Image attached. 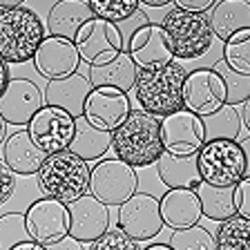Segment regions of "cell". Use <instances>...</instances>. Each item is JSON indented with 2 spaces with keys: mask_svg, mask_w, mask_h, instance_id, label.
I'll return each instance as SVG.
<instances>
[{
  "mask_svg": "<svg viewBox=\"0 0 250 250\" xmlns=\"http://www.w3.org/2000/svg\"><path fill=\"white\" fill-rule=\"evenodd\" d=\"M92 89L94 87L87 76L74 72V74H69V76L47 81L42 99H45V105L61 107V109H65L67 114H72L74 119H81L85 112V101H87Z\"/></svg>",
  "mask_w": 250,
  "mask_h": 250,
  "instance_id": "d6986e66",
  "label": "cell"
},
{
  "mask_svg": "<svg viewBox=\"0 0 250 250\" xmlns=\"http://www.w3.org/2000/svg\"><path fill=\"white\" fill-rule=\"evenodd\" d=\"M7 121L0 116V143H5V139H7Z\"/></svg>",
  "mask_w": 250,
  "mask_h": 250,
  "instance_id": "bcb514c9",
  "label": "cell"
},
{
  "mask_svg": "<svg viewBox=\"0 0 250 250\" xmlns=\"http://www.w3.org/2000/svg\"><path fill=\"white\" fill-rule=\"evenodd\" d=\"M45 248H47V250H85V246H83V241L74 239L72 234H65L62 239L54 241V244L45 246Z\"/></svg>",
  "mask_w": 250,
  "mask_h": 250,
  "instance_id": "f35d334b",
  "label": "cell"
},
{
  "mask_svg": "<svg viewBox=\"0 0 250 250\" xmlns=\"http://www.w3.org/2000/svg\"><path fill=\"white\" fill-rule=\"evenodd\" d=\"M112 147V132L92 125L85 116L76 119V132L69 143V152L81 156L83 161H99Z\"/></svg>",
  "mask_w": 250,
  "mask_h": 250,
  "instance_id": "484cf974",
  "label": "cell"
},
{
  "mask_svg": "<svg viewBox=\"0 0 250 250\" xmlns=\"http://www.w3.org/2000/svg\"><path fill=\"white\" fill-rule=\"evenodd\" d=\"M194 192H197L199 203H201L203 217L221 224V221L237 214V210H234V186L219 188L212 186V183L201 181L194 188Z\"/></svg>",
  "mask_w": 250,
  "mask_h": 250,
  "instance_id": "4316f807",
  "label": "cell"
},
{
  "mask_svg": "<svg viewBox=\"0 0 250 250\" xmlns=\"http://www.w3.org/2000/svg\"><path fill=\"white\" fill-rule=\"evenodd\" d=\"M197 166L201 181L219 188L237 186L246 177V156L237 141L212 139L197 152Z\"/></svg>",
  "mask_w": 250,
  "mask_h": 250,
  "instance_id": "8992f818",
  "label": "cell"
},
{
  "mask_svg": "<svg viewBox=\"0 0 250 250\" xmlns=\"http://www.w3.org/2000/svg\"><path fill=\"white\" fill-rule=\"evenodd\" d=\"M67 208H69V234L74 239L83 241V244H92L103 232L109 230V206L99 201L94 194L87 192L85 197L67 203Z\"/></svg>",
  "mask_w": 250,
  "mask_h": 250,
  "instance_id": "9a60e30c",
  "label": "cell"
},
{
  "mask_svg": "<svg viewBox=\"0 0 250 250\" xmlns=\"http://www.w3.org/2000/svg\"><path fill=\"white\" fill-rule=\"evenodd\" d=\"M154 166H156V174H159L163 186H167V190H174V188L194 190L201 183L197 154L177 156V154H170V152H163Z\"/></svg>",
  "mask_w": 250,
  "mask_h": 250,
  "instance_id": "cb8c5ba5",
  "label": "cell"
},
{
  "mask_svg": "<svg viewBox=\"0 0 250 250\" xmlns=\"http://www.w3.org/2000/svg\"><path fill=\"white\" fill-rule=\"evenodd\" d=\"M217 250H250V219L239 214L221 221L214 234Z\"/></svg>",
  "mask_w": 250,
  "mask_h": 250,
  "instance_id": "f1b7e54d",
  "label": "cell"
},
{
  "mask_svg": "<svg viewBox=\"0 0 250 250\" xmlns=\"http://www.w3.org/2000/svg\"><path fill=\"white\" fill-rule=\"evenodd\" d=\"M2 159L16 174L31 177V174H38L47 159V152L36 146V141L31 139L27 127H18L2 143Z\"/></svg>",
  "mask_w": 250,
  "mask_h": 250,
  "instance_id": "ffe728a7",
  "label": "cell"
},
{
  "mask_svg": "<svg viewBox=\"0 0 250 250\" xmlns=\"http://www.w3.org/2000/svg\"><path fill=\"white\" fill-rule=\"evenodd\" d=\"M141 2L147 7H166L167 2H172V0H141Z\"/></svg>",
  "mask_w": 250,
  "mask_h": 250,
  "instance_id": "f6af8a7d",
  "label": "cell"
},
{
  "mask_svg": "<svg viewBox=\"0 0 250 250\" xmlns=\"http://www.w3.org/2000/svg\"><path fill=\"white\" fill-rule=\"evenodd\" d=\"M161 217L163 224L172 230H183L190 226H197L199 219L203 217L201 203L194 190H186V188H174L167 190L161 199Z\"/></svg>",
  "mask_w": 250,
  "mask_h": 250,
  "instance_id": "44dd1931",
  "label": "cell"
},
{
  "mask_svg": "<svg viewBox=\"0 0 250 250\" xmlns=\"http://www.w3.org/2000/svg\"><path fill=\"white\" fill-rule=\"evenodd\" d=\"M172 250H217L214 237L203 226H190L183 230H174L170 237Z\"/></svg>",
  "mask_w": 250,
  "mask_h": 250,
  "instance_id": "d6a6232c",
  "label": "cell"
},
{
  "mask_svg": "<svg viewBox=\"0 0 250 250\" xmlns=\"http://www.w3.org/2000/svg\"><path fill=\"white\" fill-rule=\"evenodd\" d=\"M221 61L239 74H250V29H241L224 42Z\"/></svg>",
  "mask_w": 250,
  "mask_h": 250,
  "instance_id": "4dcf8cb0",
  "label": "cell"
},
{
  "mask_svg": "<svg viewBox=\"0 0 250 250\" xmlns=\"http://www.w3.org/2000/svg\"><path fill=\"white\" fill-rule=\"evenodd\" d=\"M27 230L36 244L49 246L69 234V208L67 203L52 197L36 199L25 212Z\"/></svg>",
  "mask_w": 250,
  "mask_h": 250,
  "instance_id": "7c38bea8",
  "label": "cell"
},
{
  "mask_svg": "<svg viewBox=\"0 0 250 250\" xmlns=\"http://www.w3.org/2000/svg\"><path fill=\"white\" fill-rule=\"evenodd\" d=\"M132 112L127 94L114 87H94L85 101L83 116L101 130L114 132Z\"/></svg>",
  "mask_w": 250,
  "mask_h": 250,
  "instance_id": "2e32d148",
  "label": "cell"
},
{
  "mask_svg": "<svg viewBox=\"0 0 250 250\" xmlns=\"http://www.w3.org/2000/svg\"><path fill=\"white\" fill-rule=\"evenodd\" d=\"M234 210L244 219H250V177H244L234 186Z\"/></svg>",
  "mask_w": 250,
  "mask_h": 250,
  "instance_id": "d590c367",
  "label": "cell"
},
{
  "mask_svg": "<svg viewBox=\"0 0 250 250\" xmlns=\"http://www.w3.org/2000/svg\"><path fill=\"white\" fill-rule=\"evenodd\" d=\"M188 69L179 61H170L163 65L139 67L134 83L136 103L143 112L163 119V116L183 107V81Z\"/></svg>",
  "mask_w": 250,
  "mask_h": 250,
  "instance_id": "7a4b0ae2",
  "label": "cell"
},
{
  "mask_svg": "<svg viewBox=\"0 0 250 250\" xmlns=\"http://www.w3.org/2000/svg\"><path fill=\"white\" fill-rule=\"evenodd\" d=\"M226 105V85L212 67H197L183 81V107L197 116L214 114Z\"/></svg>",
  "mask_w": 250,
  "mask_h": 250,
  "instance_id": "30bf717a",
  "label": "cell"
},
{
  "mask_svg": "<svg viewBox=\"0 0 250 250\" xmlns=\"http://www.w3.org/2000/svg\"><path fill=\"white\" fill-rule=\"evenodd\" d=\"M161 139H163L166 152H170V154H177V156L197 154L199 147L206 143V132H203L201 116L192 114L186 107L163 116Z\"/></svg>",
  "mask_w": 250,
  "mask_h": 250,
  "instance_id": "4fadbf2b",
  "label": "cell"
},
{
  "mask_svg": "<svg viewBox=\"0 0 250 250\" xmlns=\"http://www.w3.org/2000/svg\"><path fill=\"white\" fill-rule=\"evenodd\" d=\"M161 201L147 192H134L119 206V228L136 241H150L163 228Z\"/></svg>",
  "mask_w": 250,
  "mask_h": 250,
  "instance_id": "9c48e42d",
  "label": "cell"
},
{
  "mask_svg": "<svg viewBox=\"0 0 250 250\" xmlns=\"http://www.w3.org/2000/svg\"><path fill=\"white\" fill-rule=\"evenodd\" d=\"M203 132L206 141L212 139H230L234 141L241 132V114L237 112L234 105H224V107L214 112V114L203 116Z\"/></svg>",
  "mask_w": 250,
  "mask_h": 250,
  "instance_id": "83f0119b",
  "label": "cell"
},
{
  "mask_svg": "<svg viewBox=\"0 0 250 250\" xmlns=\"http://www.w3.org/2000/svg\"><path fill=\"white\" fill-rule=\"evenodd\" d=\"M136 74H139V65L132 61L127 49H123L112 61L89 65V83L92 87H114L127 94L130 89H134Z\"/></svg>",
  "mask_w": 250,
  "mask_h": 250,
  "instance_id": "603a6c76",
  "label": "cell"
},
{
  "mask_svg": "<svg viewBox=\"0 0 250 250\" xmlns=\"http://www.w3.org/2000/svg\"><path fill=\"white\" fill-rule=\"evenodd\" d=\"M212 69L221 76L226 85V105H244L250 99V74H239L230 69L224 61H217Z\"/></svg>",
  "mask_w": 250,
  "mask_h": 250,
  "instance_id": "f546056e",
  "label": "cell"
},
{
  "mask_svg": "<svg viewBox=\"0 0 250 250\" xmlns=\"http://www.w3.org/2000/svg\"><path fill=\"white\" fill-rule=\"evenodd\" d=\"M81 61L87 65H101L112 58H116L125 49L123 34L114 22H107L103 18H92L78 29L74 38Z\"/></svg>",
  "mask_w": 250,
  "mask_h": 250,
  "instance_id": "ba28073f",
  "label": "cell"
},
{
  "mask_svg": "<svg viewBox=\"0 0 250 250\" xmlns=\"http://www.w3.org/2000/svg\"><path fill=\"white\" fill-rule=\"evenodd\" d=\"M94 14L89 9L87 0H58L47 14V31L49 36H58L65 41H74L78 29L87 21H92Z\"/></svg>",
  "mask_w": 250,
  "mask_h": 250,
  "instance_id": "7402d4cb",
  "label": "cell"
},
{
  "mask_svg": "<svg viewBox=\"0 0 250 250\" xmlns=\"http://www.w3.org/2000/svg\"><path fill=\"white\" fill-rule=\"evenodd\" d=\"M143 250H172V248H170V244H152Z\"/></svg>",
  "mask_w": 250,
  "mask_h": 250,
  "instance_id": "7dc6e473",
  "label": "cell"
},
{
  "mask_svg": "<svg viewBox=\"0 0 250 250\" xmlns=\"http://www.w3.org/2000/svg\"><path fill=\"white\" fill-rule=\"evenodd\" d=\"M139 177L136 167L127 166L121 159H105L92 167L89 194L103 201L105 206H121L136 192Z\"/></svg>",
  "mask_w": 250,
  "mask_h": 250,
  "instance_id": "52a82bcc",
  "label": "cell"
},
{
  "mask_svg": "<svg viewBox=\"0 0 250 250\" xmlns=\"http://www.w3.org/2000/svg\"><path fill=\"white\" fill-rule=\"evenodd\" d=\"M31 241L25 212H7L0 217V250H11L18 244Z\"/></svg>",
  "mask_w": 250,
  "mask_h": 250,
  "instance_id": "836d02e7",
  "label": "cell"
},
{
  "mask_svg": "<svg viewBox=\"0 0 250 250\" xmlns=\"http://www.w3.org/2000/svg\"><path fill=\"white\" fill-rule=\"evenodd\" d=\"M112 150L116 159L132 167H147L166 152L161 139V121L143 109H132L112 132Z\"/></svg>",
  "mask_w": 250,
  "mask_h": 250,
  "instance_id": "6da1fadb",
  "label": "cell"
},
{
  "mask_svg": "<svg viewBox=\"0 0 250 250\" xmlns=\"http://www.w3.org/2000/svg\"><path fill=\"white\" fill-rule=\"evenodd\" d=\"M127 54L139 67H152L174 61L161 22H143L136 27L127 41Z\"/></svg>",
  "mask_w": 250,
  "mask_h": 250,
  "instance_id": "ac0fdd59",
  "label": "cell"
},
{
  "mask_svg": "<svg viewBox=\"0 0 250 250\" xmlns=\"http://www.w3.org/2000/svg\"><path fill=\"white\" fill-rule=\"evenodd\" d=\"M25 0H0V9H9V7H22Z\"/></svg>",
  "mask_w": 250,
  "mask_h": 250,
  "instance_id": "ee69618b",
  "label": "cell"
},
{
  "mask_svg": "<svg viewBox=\"0 0 250 250\" xmlns=\"http://www.w3.org/2000/svg\"><path fill=\"white\" fill-rule=\"evenodd\" d=\"M241 150H244V156H246V177H250V134L246 136L244 141H239Z\"/></svg>",
  "mask_w": 250,
  "mask_h": 250,
  "instance_id": "60d3db41",
  "label": "cell"
},
{
  "mask_svg": "<svg viewBox=\"0 0 250 250\" xmlns=\"http://www.w3.org/2000/svg\"><path fill=\"white\" fill-rule=\"evenodd\" d=\"M87 250H143V248H141V241L132 239L130 234H125L116 226V228H109L107 232H103L96 241H92Z\"/></svg>",
  "mask_w": 250,
  "mask_h": 250,
  "instance_id": "e575fe53",
  "label": "cell"
},
{
  "mask_svg": "<svg viewBox=\"0 0 250 250\" xmlns=\"http://www.w3.org/2000/svg\"><path fill=\"white\" fill-rule=\"evenodd\" d=\"M7 83H9V67H7V62L0 58V94L5 92Z\"/></svg>",
  "mask_w": 250,
  "mask_h": 250,
  "instance_id": "ab89813d",
  "label": "cell"
},
{
  "mask_svg": "<svg viewBox=\"0 0 250 250\" xmlns=\"http://www.w3.org/2000/svg\"><path fill=\"white\" fill-rule=\"evenodd\" d=\"M42 38L45 25L36 11L27 7L0 9V58L7 65H22L34 61Z\"/></svg>",
  "mask_w": 250,
  "mask_h": 250,
  "instance_id": "3957f363",
  "label": "cell"
},
{
  "mask_svg": "<svg viewBox=\"0 0 250 250\" xmlns=\"http://www.w3.org/2000/svg\"><path fill=\"white\" fill-rule=\"evenodd\" d=\"M27 130L38 147H42L47 154H54V152L69 150V143L76 132V119L61 107L42 105L27 123Z\"/></svg>",
  "mask_w": 250,
  "mask_h": 250,
  "instance_id": "8fae6325",
  "label": "cell"
},
{
  "mask_svg": "<svg viewBox=\"0 0 250 250\" xmlns=\"http://www.w3.org/2000/svg\"><path fill=\"white\" fill-rule=\"evenodd\" d=\"M94 18H103L107 22H123L130 21L139 11L141 0H87Z\"/></svg>",
  "mask_w": 250,
  "mask_h": 250,
  "instance_id": "1f68e13d",
  "label": "cell"
},
{
  "mask_svg": "<svg viewBox=\"0 0 250 250\" xmlns=\"http://www.w3.org/2000/svg\"><path fill=\"white\" fill-rule=\"evenodd\" d=\"M78 65H81V54L74 41L58 36H45L34 54V67L47 81L69 76L78 69Z\"/></svg>",
  "mask_w": 250,
  "mask_h": 250,
  "instance_id": "e0dca14e",
  "label": "cell"
},
{
  "mask_svg": "<svg viewBox=\"0 0 250 250\" xmlns=\"http://www.w3.org/2000/svg\"><path fill=\"white\" fill-rule=\"evenodd\" d=\"M89 177L92 170L87 161H83L74 152L62 150L47 154L45 163L38 170V186L47 197L72 203L89 192Z\"/></svg>",
  "mask_w": 250,
  "mask_h": 250,
  "instance_id": "277c9868",
  "label": "cell"
},
{
  "mask_svg": "<svg viewBox=\"0 0 250 250\" xmlns=\"http://www.w3.org/2000/svg\"><path fill=\"white\" fill-rule=\"evenodd\" d=\"M16 188V172L5 163V159H0V206H5L11 199Z\"/></svg>",
  "mask_w": 250,
  "mask_h": 250,
  "instance_id": "8d00e7d4",
  "label": "cell"
},
{
  "mask_svg": "<svg viewBox=\"0 0 250 250\" xmlns=\"http://www.w3.org/2000/svg\"><path fill=\"white\" fill-rule=\"evenodd\" d=\"M161 27L166 31L172 56L179 61H192V58L203 56L214 38L208 16L183 11L177 7L163 16Z\"/></svg>",
  "mask_w": 250,
  "mask_h": 250,
  "instance_id": "5b68a950",
  "label": "cell"
},
{
  "mask_svg": "<svg viewBox=\"0 0 250 250\" xmlns=\"http://www.w3.org/2000/svg\"><path fill=\"white\" fill-rule=\"evenodd\" d=\"M241 125L248 127V134H250V99L244 103V109H241Z\"/></svg>",
  "mask_w": 250,
  "mask_h": 250,
  "instance_id": "7bdbcfd3",
  "label": "cell"
},
{
  "mask_svg": "<svg viewBox=\"0 0 250 250\" xmlns=\"http://www.w3.org/2000/svg\"><path fill=\"white\" fill-rule=\"evenodd\" d=\"M42 92L29 78H9L5 92L0 94V116L7 125H27L42 107Z\"/></svg>",
  "mask_w": 250,
  "mask_h": 250,
  "instance_id": "5bb4252c",
  "label": "cell"
},
{
  "mask_svg": "<svg viewBox=\"0 0 250 250\" xmlns=\"http://www.w3.org/2000/svg\"><path fill=\"white\" fill-rule=\"evenodd\" d=\"M172 2L177 5V9L194 11V14H206L214 7V0H172Z\"/></svg>",
  "mask_w": 250,
  "mask_h": 250,
  "instance_id": "74e56055",
  "label": "cell"
},
{
  "mask_svg": "<svg viewBox=\"0 0 250 250\" xmlns=\"http://www.w3.org/2000/svg\"><path fill=\"white\" fill-rule=\"evenodd\" d=\"M208 21L214 38L226 42L237 31L250 29V2L248 0H219L210 9Z\"/></svg>",
  "mask_w": 250,
  "mask_h": 250,
  "instance_id": "d4e9b609",
  "label": "cell"
},
{
  "mask_svg": "<svg viewBox=\"0 0 250 250\" xmlns=\"http://www.w3.org/2000/svg\"><path fill=\"white\" fill-rule=\"evenodd\" d=\"M11 250H47L42 244H36V241L31 239V241H25V244H18L16 248H11Z\"/></svg>",
  "mask_w": 250,
  "mask_h": 250,
  "instance_id": "b9f144b4",
  "label": "cell"
}]
</instances>
